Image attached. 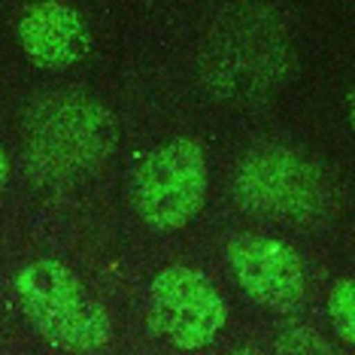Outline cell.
<instances>
[{"instance_id":"6da1fadb","label":"cell","mask_w":355,"mask_h":355,"mask_svg":"<svg viewBox=\"0 0 355 355\" xmlns=\"http://www.w3.org/2000/svg\"><path fill=\"white\" fill-rule=\"evenodd\" d=\"M116 140L112 112L83 92L43 94L21 122L28 171L46 185H70L92 176L112 155Z\"/></svg>"},{"instance_id":"7a4b0ae2","label":"cell","mask_w":355,"mask_h":355,"mask_svg":"<svg viewBox=\"0 0 355 355\" xmlns=\"http://www.w3.org/2000/svg\"><path fill=\"white\" fill-rule=\"evenodd\" d=\"M21 310L49 343L67 352H94L110 340V313L67 264L40 258L15 277Z\"/></svg>"},{"instance_id":"3957f363","label":"cell","mask_w":355,"mask_h":355,"mask_svg":"<svg viewBox=\"0 0 355 355\" xmlns=\"http://www.w3.org/2000/svg\"><path fill=\"white\" fill-rule=\"evenodd\" d=\"M234 198L264 219L310 225L328 213L331 191L313 161L286 146H258L237 164Z\"/></svg>"},{"instance_id":"277c9868","label":"cell","mask_w":355,"mask_h":355,"mask_svg":"<svg viewBox=\"0 0 355 355\" xmlns=\"http://www.w3.org/2000/svg\"><path fill=\"white\" fill-rule=\"evenodd\" d=\"M207 198V155L195 137L161 143L134 173V204L155 231H176L200 213Z\"/></svg>"},{"instance_id":"5b68a950","label":"cell","mask_w":355,"mask_h":355,"mask_svg":"<svg viewBox=\"0 0 355 355\" xmlns=\"http://www.w3.org/2000/svg\"><path fill=\"white\" fill-rule=\"evenodd\" d=\"M225 301L200 270L164 268L149 288V319L167 343L180 349H200L225 328Z\"/></svg>"},{"instance_id":"8992f818","label":"cell","mask_w":355,"mask_h":355,"mask_svg":"<svg viewBox=\"0 0 355 355\" xmlns=\"http://www.w3.org/2000/svg\"><path fill=\"white\" fill-rule=\"evenodd\" d=\"M234 279L243 292L268 310L288 313L301 306L306 292V277L301 255L288 243L268 234H237L225 246Z\"/></svg>"},{"instance_id":"52a82bcc","label":"cell","mask_w":355,"mask_h":355,"mask_svg":"<svg viewBox=\"0 0 355 355\" xmlns=\"http://www.w3.org/2000/svg\"><path fill=\"white\" fill-rule=\"evenodd\" d=\"M19 40L28 58L46 70L70 67L88 52V28L67 3H31L19 19Z\"/></svg>"},{"instance_id":"ba28073f","label":"cell","mask_w":355,"mask_h":355,"mask_svg":"<svg viewBox=\"0 0 355 355\" xmlns=\"http://www.w3.org/2000/svg\"><path fill=\"white\" fill-rule=\"evenodd\" d=\"M328 313L334 322V331L343 340H352L355 334V292H352V279H340L328 295Z\"/></svg>"},{"instance_id":"9c48e42d","label":"cell","mask_w":355,"mask_h":355,"mask_svg":"<svg viewBox=\"0 0 355 355\" xmlns=\"http://www.w3.org/2000/svg\"><path fill=\"white\" fill-rule=\"evenodd\" d=\"M279 355H334V349L322 340L316 331L288 325L279 331Z\"/></svg>"},{"instance_id":"30bf717a","label":"cell","mask_w":355,"mask_h":355,"mask_svg":"<svg viewBox=\"0 0 355 355\" xmlns=\"http://www.w3.org/2000/svg\"><path fill=\"white\" fill-rule=\"evenodd\" d=\"M6 176H10V164H6V152L0 146V191H3V185H6Z\"/></svg>"},{"instance_id":"8fae6325","label":"cell","mask_w":355,"mask_h":355,"mask_svg":"<svg viewBox=\"0 0 355 355\" xmlns=\"http://www.w3.org/2000/svg\"><path fill=\"white\" fill-rule=\"evenodd\" d=\"M231 355H261V352H252V349H240V352H231Z\"/></svg>"}]
</instances>
